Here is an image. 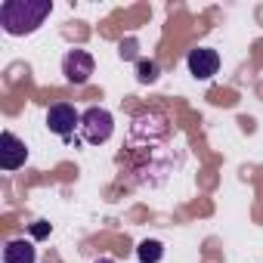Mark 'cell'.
Masks as SVG:
<instances>
[{
	"instance_id": "obj_1",
	"label": "cell",
	"mask_w": 263,
	"mask_h": 263,
	"mask_svg": "<svg viewBox=\"0 0 263 263\" xmlns=\"http://www.w3.org/2000/svg\"><path fill=\"white\" fill-rule=\"evenodd\" d=\"M50 13L53 0H4L0 4V25L13 37H25L34 34Z\"/></svg>"
},
{
	"instance_id": "obj_2",
	"label": "cell",
	"mask_w": 263,
	"mask_h": 263,
	"mask_svg": "<svg viewBox=\"0 0 263 263\" xmlns=\"http://www.w3.org/2000/svg\"><path fill=\"white\" fill-rule=\"evenodd\" d=\"M81 140L87 143V146H102V143H108L111 140V134H115V118H111V111L108 108H99V105H90L84 115H81Z\"/></svg>"
},
{
	"instance_id": "obj_3",
	"label": "cell",
	"mask_w": 263,
	"mask_h": 263,
	"mask_svg": "<svg viewBox=\"0 0 263 263\" xmlns=\"http://www.w3.org/2000/svg\"><path fill=\"white\" fill-rule=\"evenodd\" d=\"M93 68H96V62H93V56H90L87 50H68L65 59H62V74H65V81L74 84V87H84V84L90 81Z\"/></svg>"
},
{
	"instance_id": "obj_4",
	"label": "cell",
	"mask_w": 263,
	"mask_h": 263,
	"mask_svg": "<svg viewBox=\"0 0 263 263\" xmlns=\"http://www.w3.org/2000/svg\"><path fill=\"white\" fill-rule=\"evenodd\" d=\"M47 127H50V134L68 140V137L74 134V127H81V115H78L74 105L56 102V105H50V111H47Z\"/></svg>"
},
{
	"instance_id": "obj_5",
	"label": "cell",
	"mask_w": 263,
	"mask_h": 263,
	"mask_svg": "<svg viewBox=\"0 0 263 263\" xmlns=\"http://www.w3.org/2000/svg\"><path fill=\"white\" fill-rule=\"evenodd\" d=\"M28 161V146L13 134V130H4L0 134V167L4 171H19Z\"/></svg>"
},
{
	"instance_id": "obj_6",
	"label": "cell",
	"mask_w": 263,
	"mask_h": 263,
	"mask_svg": "<svg viewBox=\"0 0 263 263\" xmlns=\"http://www.w3.org/2000/svg\"><path fill=\"white\" fill-rule=\"evenodd\" d=\"M186 65H189V74H192V78H198V81H211V78L220 71V53L211 50V47H198V50L189 53Z\"/></svg>"
},
{
	"instance_id": "obj_7",
	"label": "cell",
	"mask_w": 263,
	"mask_h": 263,
	"mask_svg": "<svg viewBox=\"0 0 263 263\" xmlns=\"http://www.w3.org/2000/svg\"><path fill=\"white\" fill-rule=\"evenodd\" d=\"M37 260V248L28 238H13L4 245V263H34Z\"/></svg>"
},
{
	"instance_id": "obj_8",
	"label": "cell",
	"mask_w": 263,
	"mask_h": 263,
	"mask_svg": "<svg viewBox=\"0 0 263 263\" xmlns=\"http://www.w3.org/2000/svg\"><path fill=\"white\" fill-rule=\"evenodd\" d=\"M161 257H164V245L158 238H146V241L137 245V260L140 263H161Z\"/></svg>"
},
{
	"instance_id": "obj_9",
	"label": "cell",
	"mask_w": 263,
	"mask_h": 263,
	"mask_svg": "<svg viewBox=\"0 0 263 263\" xmlns=\"http://www.w3.org/2000/svg\"><path fill=\"white\" fill-rule=\"evenodd\" d=\"M137 81H140V84H155V81H158V62L140 59V62H137Z\"/></svg>"
},
{
	"instance_id": "obj_10",
	"label": "cell",
	"mask_w": 263,
	"mask_h": 263,
	"mask_svg": "<svg viewBox=\"0 0 263 263\" xmlns=\"http://www.w3.org/2000/svg\"><path fill=\"white\" fill-rule=\"evenodd\" d=\"M31 235H34V238H44V235H50V223H44V220H37V223L31 226Z\"/></svg>"
},
{
	"instance_id": "obj_11",
	"label": "cell",
	"mask_w": 263,
	"mask_h": 263,
	"mask_svg": "<svg viewBox=\"0 0 263 263\" xmlns=\"http://www.w3.org/2000/svg\"><path fill=\"white\" fill-rule=\"evenodd\" d=\"M96 263H115V260H108V257H99V260H96Z\"/></svg>"
}]
</instances>
